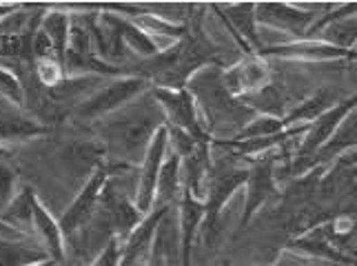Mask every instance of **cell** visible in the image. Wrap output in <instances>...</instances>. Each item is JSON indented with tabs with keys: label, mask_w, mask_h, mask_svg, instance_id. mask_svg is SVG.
Segmentation results:
<instances>
[{
	"label": "cell",
	"mask_w": 357,
	"mask_h": 266,
	"mask_svg": "<svg viewBox=\"0 0 357 266\" xmlns=\"http://www.w3.org/2000/svg\"><path fill=\"white\" fill-rule=\"evenodd\" d=\"M162 125L165 116L151 93L146 91L120 111L98 120L96 129L102 140L105 155H109L114 164L138 169L153 140V133Z\"/></svg>",
	"instance_id": "obj_1"
},
{
	"label": "cell",
	"mask_w": 357,
	"mask_h": 266,
	"mask_svg": "<svg viewBox=\"0 0 357 266\" xmlns=\"http://www.w3.org/2000/svg\"><path fill=\"white\" fill-rule=\"evenodd\" d=\"M222 69L225 67H204L195 74L189 82L187 89L198 102V109L202 107V111L206 114V129L211 131L218 123H229L244 127L246 123H251L255 118V111H251L249 107L242 104L238 98L225 89L222 82Z\"/></svg>",
	"instance_id": "obj_2"
},
{
	"label": "cell",
	"mask_w": 357,
	"mask_h": 266,
	"mask_svg": "<svg viewBox=\"0 0 357 266\" xmlns=\"http://www.w3.org/2000/svg\"><path fill=\"white\" fill-rule=\"evenodd\" d=\"M146 91H151V82L144 78H138V76L109 78L107 84H102L100 89L91 91L87 98L78 102L76 118L87 120V123L89 120L98 123V120L112 116V114L120 111L122 107L138 100Z\"/></svg>",
	"instance_id": "obj_3"
},
{
	"label": "cell",
	"mask_w": 357,
	"mask_h": 266,
	"mask_svg": "<svg viewBox=\"0 0 357 266\" xmlns=\"http://www.w3.org/2000/svg\"><path fill=\"white\" fill-rule=\"evenodd\" d=\"M151 98L158 102L160 111L165 116L167 127H176L195 140V144H206L211 147L213 136L206 129L204 120L200 118L198 102L191 95V91L184 89H162V87H151Z\"/></svg>",
	"instance_id": "obj_4"
},
{
	"label": "cell",
	"mask_w": 357,
	"mask_h": 266,
	"mask_svg": "<svg viewBox=\"0 0 357 266\" xmlns=\"http://www.w3.org/2000/svg\"><path fill=\"white\" fill-rule=\"evenodd\" d=\"M109 173H112V164L102 162L100 166H96L93 171H91V175L87 178V182H84L82 189L78 191V196L71 200L67 211L58 220V224H60V228H63V235H65L67 242L73 235H78L82 228L91 222V217L96 215V211L100 209L102 189L107 185Z\"/></svg>",
	"instance_id": "obj_5"
},
{
	"label": "cell",
	"mask_w": 357,
	"mask_h": 266,
	"mask_svg": "<svg viewBox=\"0 0 357 266\" xmlns=\"http://www.w3.org/2000/svg\"><path fill=\"white\" fill-rule=\"evenodd\" d=\"M246 175L249 169L242 166H227V162L213 164L211 171L206 178V189H204V228H215L222 209L227 207V202L236 196L238 189L246 185Z\"/></svg>",
	"instance_id": "obj_6"
},
{
	"label": "cell",
	"mask_w": 357,
	"mask_h": 266,
	"mask_svg": "<svg viewBox=\"0 0 357 266\" xmlns=\"http://www.w3.org/2000/svg\"><path fill=\"white\" fill-rule=\"evenodd\" d=\"M355 107H357V93L347 100L337 102L335 107H331L326 114L313 120L309 129H306V133L302 136V142L298 144V151H295V155H298V160H295V171L302 173L304 169L311 171V160L317 155V151L333 138L337 127L344 123V118H347Z\"/></svg>",
	"instance_id": "obj_7"
},
{
	"label": "cell",
	"mask_w": 357,
	"mask_h": 266,
	"mask_svg": "<svg viewBox=\"0 0 357 266\" xmlns=\"http://www.w3.org/2000/svg\"><path fill=\"white\" fill-rule=\"evenodd\" d=\"M167 153H169L167 125H162L153 133L149 149H146L142 162L138 164V178H135V185H133V202H135V209H138L142 215L153 211L155 182H158L160 166H162Z\"/></svg>",
	"instance_id": "obj_8"
},
{
	"label": "cell",
	"mask_w": 357,
	"mask_h": 266,
	"mask_svg": "<svg viewBox=\"0 0 357 266\" xmlns=\"http://www.w3.org/2000/svg\"><path fill=\"white\" fill-rule=\"evenodd\" d=\"M275 153H266L260 160L253 162L246 175V200H244V211H242V228L249 226V222L255 217V213L260 211L264 204L278 196L275 189Z\"/></svg>",
	"instance_id": "obj_9"
},
{
	"label": "cell",
	"mask_w": 357,
	"mask_h": 266,
	"mask_svg": "<svg viewBox=\"0 0 357 266\" xmlns=\"http://www.w3.org/2000/svg\"><path fill=\"white\" fill-rule=\"evenodd\" d=\"M169 209L171 207H160L149 211L138 222V226L120 242V266H140L151 260L155 231Z\"/></svg>",
	"instance_id": "obj_10"
},
{
	"label": "cell",
	"mask_w": 357,
	"mask_h": 266,
	"mask_svg": "<svg viewBox=\"0 0 357 266\" xmlns=\"http://www.w3.org/2000/svg\"><path fill=\"white\" fill-rule=\"evenodd\" d=\"M260 58H280V60H317V63H328V60H357V52L349 49H340L335 45H328L324 40H315V38H304V40H295L287 45H264L262 52L257 54Z\"/></svg>",
	"instance_id": "obj_11"
},
{
	"label": "cell",
	"mask_w": 357,
	"mask_h": 266,
	"mask_svg": "<svg viewBox=\"0 0 357 266\" xmlns=\"http://www.w3.org/2000/svg\"><path fill=\"white\" fill-rule=\"evenodd\" d=\"M255 20L257 25L282 29L298 40H302L306 31L315 25L313 11H304L300 7H293L289 3H257L255 5Z\"/></svg>",
	"instance_id": "obj_12"
},
{
	"label": "cell",
	"mask_w": 357,
	"mask_h": 266,
	"mask_svg": "<svg viewBox=\"0 0 357 266\" xmlns=\"http://www.w3.org/2000/svg\"><path fill=\"white\" fill-rule=\"evenodd\" d=\"M215 11L220 20L225 22V27L233 33V38L244 49V56L260 54L264 42L260 40V31H257L255 20V3H238V5H215Z\"/></svg>",
	"instance_id": "obj_13"
},
{
	"label": "cell",
	"mask_w": 357,
	"mask_h": 266,
	"mask_svg": "<svg viewBox=\"0 0 357 266\" xmlns=\"http://www.w3.org/2000/svg\"><path fill=\"white\" fill-rule=\"evenodd\" d=\"M222 82L233 98L240 100L244 95L257 93L268 87V67L260 56H244L240 63L222 69Z\"/></svg>",
	"instance_id": "obj_14"
},
{
	"label": "cell",
	"mask_w": 357,
	"mask_h": 266,
	"mask_svg": "<svg viewBox=\"0 0 357 266\" xmlns=\"http://www.w3.org/2000/svg\"><path fill=\"white\" fill-rule=\"evenodd\" d=\"M47 133L49 127L43 125L38 118H33L24 109L14 107L11 102L0 98V149L36 140L40 136H47Z\"/></svg>",
	"instance_id": "obj_15"
},
{
	"label": "cell",
	"mask_w": 357,
	"mask_h": 266,
	"mask_svg": "<svg viewBox=\"0 0 357 266\" xmlns=\"http://www.w3.org/2000/svg\"><path fill=\"white\" fill-rule=\"evenodd\" d=\"M33 237L38 240L40 249L49 256V260L58 266H65L67 260V240L63 235L58 220L49 213V209L43 204V200L36 196L33 200Z\"/></svg>",
	"instance_id": "obj_16"
},
{
	"label": "cell",
	"mask_w": 357,
	"mask_h": 266,
	"mask_svg": "<svg viewBox=\"0 0 357 266\" xmlns=\"http://www.w3.org/2000/svg\"><path fill=\"white\" fill-rule=\"evenodd\" d=\"M204 222V202L195 200L187 189H182L178 198V233H180V262L191 266L193 242Z\"/></svg>",
	"instance_id": "obj_17"
},
{
	"label": "cell",
	"mask_w": 357,
	"mask_h": 266,
	"mask_svg": "<svg viewBox=\"0 0 357 266\" xmlns=\"http://www.w3.org/2000/svg\"><path fill=\"white\" fill-rule=\"evenodd\" d=\"M287 247L298 253V256H309V258H315V260H331V262H337V264H344V266H357L355 260L347 258L344 253H340L333 244H331L319 224L313 226L311 231H306V233L298 235L295 240H291Z\"/></svg>",
	"instance_id": "obj_18"
},
{
	"label": "cell",
	"mask_w": 357,
	"mask_h": 266,
	"mask_svg": "<svg viewBox=\"0 0 357 266\" xmlns=\"http://www.w3.org/2000/svg\"><path fill=\"white\" fill-rule=\"evenodd\" d=\"M211 166V147L206 144H198L191 155L182 158V189H187L195 200H204L206 178Z\"/></svg>",
	"instance_id": "obj_19"
},
{
	"label": "cell",
	"mask_w": 357,
	"mask_h": 266,
	"mask_svg": "<svg viewBox=\"0 0 357 266\" xmlns=\"http://www.w3.org/2000/svg\"><path fill=\"white\" fill-rule=\"evenodd\" d=\"M182 193V160L174 153H167V158L160 166V175L155 182V200L153 209L174 207Z\"/></svg>",
	"instance_id": "obj_20"
},
{
	"label": "cell",
	"mask_w": 357,
	"mask_h": 266,
	"mask_svg": "<svg viewBox=\"0 0 357 266\" xmlns=\"http://www.w3.org/2000/svg\"><path fill=\"white\" fill-rule=\"evenodd\" d=\"M33 200H36V191L29 185H22L14 200L9 202V207L0 213V220L9 224L11 228H16L18 233L31 237L33 235Z\"/></svg>",
	"instance_id": "obj_21"
},
{
	"label": "cell",
	"mask_w": 357,
	"mask_h": 266,
	"mask_svg": "<svg viewBox=\"0 0 357 266\" xmlns=\"http://www.w3.org/2000/svg\"><path fill=\"white\" fill-rule=\"evenodd\" d=\"M38 29L49 38L56 60L65 69L67 45H69V33H71V14H69V11H52V9H47Z\"/></svg>",
	"instance_id": "obj_22"
},
{
	"label": "cell",
	"mask_w": 357,
	"mask_h": 266,
	"mask_svg": "<svg viewBox=\"0 0 357 266\" xmlns=\"http://www.w3.org/2000/svg\"><path fill=\"white\" fill-rule=\"evenodd\" d=\"M49 260L38 242L24 240H0V266H31Z\"/></svg>",
	"instance_id": "obj_23"
},
{
	"label": "cell",
	"mask_w": 357,
	"mask_h": 266,
	"mask_svg": "<svg viewBox=\"0 0 357 266\" xmlns=\"http://www.w3.org/2000/svg\"><path fill=\"white\" fill-rule=\"evenodd\" d=\"M349 147H357V107L347 118H344V123L337 127V131L333 133V138H331L324 147L317 151V155L311 160V169L313 166H322V162L331 160L333 155H337L340 151L349 149Z\"/></svg>",
	"instance_id": "obj_24"
},
{
	"label": "cell",
	"mask_w": 357,
	"mask_h": 266,
	"mask_svg": "<svg viewBox=\"0 0 357 266\" xmlns=\"http://www.w3.org/2000/svg\"><path fill=\"white\" fill-rule=\"evenodd\" d=\"M331 107H335V95L328 89H322L315 95H311L309 100H304L300 107H295L287 116H282V125H284V129L295 127V125H311L313 120L326 114Z\"/></svg>",
	"instance_id": "obj_25"
},
{
	"label": "cell",
	"mask_w": 357,
	"mask_h": 266,
	"mask_svg": "<svg viewBox=\"0 0 357 266\" xmlns=\"http://www.w3.org/2000/svg\"><path fill=\"white\" fill-rule=\"evenodd\" d=\"M18 166L11 160L7 149H0V213H3L9 202L18 193Z\"/></svg>",
	"instance_id": "obj_26"
},
{
	"label": "cell",
	"mask_w": 357,
	"mask_h": 266,
	"mask_svg": "<svg viewBox=\"0 0 357 266\" xmlns=\"http://www.w3.org/2000/svg\"><path fill=\"white\" fill-rule=\"evenodd\" d=\"M324 29H326L324 42L335 45V47H340V49L353 52V45L357 42V16L331 22V25H326Z\"/></svg>",
	"instance_id": "obj_27"
},
{
	"label": "cell",
	"mask_w": 357,
	"mask_h": 266,
	"mask_svg": "<svg viewBox=\"0 0 357 266\" xmlns=\"http://www.w3.org/2000/svg\"><path fill=\"white\" fill-rule=\"evenodd\" d=\"M280 131H284V125H282V118L275 116H255L251 123H246L240 133L236 136V140H249V138H271L278 136Z\"/></svg>",
	"instance_id": "obj_28"
},
{
	"label": "cell",
	"mask_w": 357,
	"mask_h": 266,
	"mask_svg": "<svg viewBox=\"0 0 357 266\" xmlns=\"http://www.w3.org/2000/svg\"><path fill=\"white\" fill-rule=\"evenodd\" d=\"M33 78L43 89H54L67 76H65L63 65H60L56 58H40V60H33Z\"/></svg>",
	"instance_id": "obj_29"
},
{
	"label": "cell",
	"mask_w": 357,
	"mask_h": 266,
	"mask_svg": "<svg viewBox=\"0 0 357 266\" xmlns=\"http://www.w3.org/2000/svg\"><path fill=\"white\" fill-rule=\"evenodd\" d=\"M0 98L11 102L14 107L24 109V89L20 78L11 69L0 65Z\"/></svg>",
	"instance_id": "obj_30"
},
{
	"label": "cell",
	"mask_w": 357,
	"mask_h": 266,
	"mask_svg": "<svg viewBox=\"0 0 357 266\" xmlns=\"http://www.w3.org/2000/svg\"><path fill=\"white\" fill-rule=\"evenodd\" d=\"M87 266H120V240L112 237Z\"/></svg>",
	"instance_id": "obj_31"
},
{
	"label": "cell",
	"mask_w": 357,
	"mask_h": 266,
	"mask_svg": "<svg viewBox=\"0 0 357 266\" xmlns=\"http://www.w3.org/2000/svg\"><path fill=\"white\" fill-rule=\"evenodd\" d=\"M27 235L18 233L16 228H11L9 224H5L3 220H0V240H24Z\"/></svg>",
	"instance_id": "obj_32"
},
{
	"label": "cell",
	"mask_w": 357,
	"mask_h": 266,
	"mask_svg": "<svg viewBox=\"0 0 357 266\" xmlns=\"http://www.w3.org/2000/svg\"><path fill=\"white\" fill-rule=\"evenodd\" d=\"M20 9L18 3H0V20L11 16V14H16V11Z\"/></svg>",
	"instance_id": "obj_33"
},
{
	"label": "cell",
	"mask_w": 357,
	"mask_h": 266,
	"mask_svg": "<svg viewBox=\"0 0 357 266\" xmlns=\"http://www.w3.org/2000/svg\"><path fill=\"white\" fill-rule=\"evenodd\" d=\"M337 164L340 166H357V151H353V153H349V155H342V158L337 160Z\"/></svg>",
	"instance_id": "obj_34"
},
{
	"label": "cell",
	"mask_w": 357,
	"mask_h": 266,
	"mask_svg": "<svg viewBox=\"0 0 357 266\" xmlns=\"http://www.w3.org/2000/svg\"><path fill=\"white\" fill-rule=\"evenodd\" d=\"M271 266H302L300 258H295V256H284L282 260H278L275 264H271Z\"/></svg>",
	"instance_id": "obj_35"
},
{
	"label": "cell",
	"mask_w": 357,
	"mask_h": 266,
	"mask_svg": "<svg viewBox=\"0 0 357 266\" xmlns=\"http://www.w3.org/2000/svg\"><path fill=\"white\" fill-rule=\"evenodd\" d=\"M140 266H165V264L160 262L158 258H153V256H151V260H149V262H144V264H140Z\"/></svg>",
	"instance_id": "obj_36"
},
{
	"label": "cell",
	"mask_w": 357,
	"mask_h": 266,
	"mask_svg": "<svg viewBox=\"0 0 357 266\" xmlns=\"http://www.w3.org/2000/svg\"><path fill=\"white\" fill-rule=\"evenodd\" d=\"M31 266H58V264L52 262V260H45V262H36V264H31Z\"/></svg>",
	"instance_id": "obj_37"
}]
</instances>
